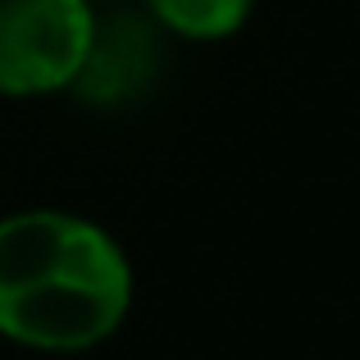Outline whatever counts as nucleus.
<instances>
[{"mask_svg":"<svg viewBox=\"0 0 360 360\" xmlns=\"http://www.w3.org/2000/svg\"><path fill=\"white\" fill-rule=\"evenodd\" d=\"M132 306L123 246L73 210H14L0 219V338L32 352H91Z\"/></svg>","mask_w":360,"mask_h":360,"instance_id":"obj_1","label":"nucleus"},{"mask_svg":"<svg viewBox=\"0 0 360 360\" xmlns=\"http://www.w3.org/2000/svg\"><path fill=\"white\" fill-rule=\"evenodd\" d=\"M91 0H0V96H51L87 73Z\"/></svg>","mask_w":360,"mask_h":360,"instance_id":"obj_2","label":"nucleus"},{"mask_svg":"<svg viewBox=\"0 0 360 360\" xmlns=\"http://www.w3.org/2000/svg\"><path fill=\"white\" fill-rule=\"evenodd\" d=\"M146 9L187 41H224L242 32L255 0H146Z\"/></svg>","mask_w":360,"mask_h":360,"instance_id":"obj_3","label":"nucleus"}]
</instances>
